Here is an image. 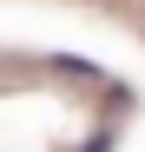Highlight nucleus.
Listing matches in <instances>:
<instances>
[{
  "mask_svg": "<svg viewBox=\"0 0 145 152\" xmlns=\"http://www.w3.org/2000/svg\"><path fill=\"white\" fill-rule=\"evenodd\" d=\"M86 152H112V132H99V139H92V145H86Z\"/></svg>",
  "mask_w": 145,
  "mask_h": 152,
  "instance_id": "nucleus-1",
  "label": "nucleus"
}]
</instances>
